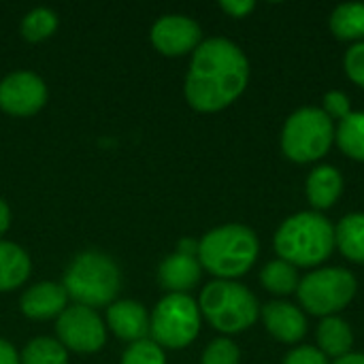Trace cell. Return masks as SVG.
I'll return each instance as SVG.
<instances>
[{
    "mask_svg": "<svg viewBox=\"0 0 364 364\" xmlns=\"http://www.w3.org/2000/svg\"><path fill=\"white\" fill-rule=\"evenodd\" d=\"M21 364H66L68 356H66V348L60 341H53L49 337H38L32 339L21 356H19Z\"/></svg>",
    "mask_w": 364,
    "mask_h": 364,
    "instance_id": "23",
    "label": "cell"
},
{
    "mask_svg": "<svg viewBox=\"0 0 364 364\" xmlns=\"http://www.w3.org/2000/svg\"><path fill=\"white\" fill-rule=\"evenodd\" d=\"M68 294L62 284L43 282L32 286L21 296V311L32 320H49L66 309Z\"/></svg>",
    "mask_w": 364,
    "mask_h": 364,
    "instance_id": "15",
    "label": "cell"
},
{
    "mask_svg": "<svg viewBox=\"0 0 364 364\" xmlns=\"http://www.w3.org/2000/svg\"><path fill=\"white\" fill-rule=\"evenodd\" d=\"M47 100V85L34 73H11L0 83V109L9 115L26 117L43 109Z\"/></svg>",
    "mask_w": 364,
    "mask_h": 364,
    "instance_id": "10",
    "label": "cell"
},
{
    "mask_svg": "<svg viewBox=\"0 0 364 364\" xmlns=\"http://www.w3.org/2000/svg\"><path fill=\"white\" fill-rule=\"evenodd\" d=\"M284 364H328V358L320 350H316L311 346H303V348H296L294 352H290Z\"/></svg>",
    "mask_w": 364,
    "mask_h": 364,
    "instance_id": "29",
    "label": "cell"
},
{
    "mask_svg": "<svg viewBox=\"0 0 364 364\" xmlns=\"http://www.w3.org/2000/svg\"><path fill=\"white\" fill-rule=\"evenodd\" d=\"M333 139V119L322 109L305 107L288 117L282 132V149L290 160L307 164L326 156Z\"/></svg>",
    "mask_w": 364,
    "mask_h": 364,
    "instance_id": "6",
    "label": "cell"
},
{
    "mask_svg": "<svg viewBox=\"0 0 364 364\" xmlns=\"http://www.w3.org/2000/svg\"><path fill=\"white\" fill-rule=\"evenodd\" d=\"M356 277L346 269H320L299 284V301L314 316H333L350 305L356 294Z\"/></svg>",
    "mask_w": 364,
    "mask_h": 364,
    "instance_id": "8",
    "label": "cell"
},
{
    "mask_svg": "<svg viewBox=\"0 0 364 364\" xmlns=\"http://www.w3.org/2000/svg\"><path fill=\"white\" fill-rule=\"evenodd\" d=\"M198 309L209 324L222 333H241L250 328L260 314L256 296L241 284L218 279L200 292Z\"/></svg>",
    "mask_w": 364,
    "mask_h": 364,
    "instance_id": "5",
    "label": "cell"
},
{
    "mask_svg": "<svg viewBox=\"0 0 364 364\" xmlns=\"http://www.w3.org/2000/svg\"><path fill=\"white\" fill-rule=\"evenodd\" d=\"M333 247L335 230L331 222L316 211L288 218L275 235V252L292 267H316L331 256Z\"/></svg>",
    "mask_w": 364,
    "mask_h": 364,
    "instance_id": "2",
    "label": "cell"
},
{
    "mask_svg": "<svg viewBox=\"0 0 364 364\" xmlns=\"http://www.w3.org/2000/svg\"><path fill=\"white\" fill-rule=\"evenodd\" d=\"M58 28V15L49 9H32L26 13L21 21V34L30 43H38L47 36H51Z\"/></svg>",
    "mask_w": 364,
    "mask_h": 364,
    "instance_id": "24",
    "label": "cell"
},
{
    "mask_svg": "<svg viewBox=\"0 0 364 364\" xmlns=\"http://www.w3.org/2000/svg\"><path fill=\"white\" fill-rule=\"evenodd\" d=\"M9 224H11V211H9V205L0 198V237L6 232Z\"/></svg>",
    "mask_w": 364,
    "mask_h": 364,
    "instance_id": "32",
    "label": "cell"
},
{
    "mask_svg": "<svg viewBox=\"0 0 364 364\" xmlns=\"http://www.w3.org/2000/svg\"><path fill=\"white\" fill-rule=\"evenodd\" d=\"M331 30L341 41L364 38V4L350 2L337 6L331 15Z\"/></svg>",
    "mask_w": 364,
    "mask_h": 364,
    "instance_id": "20",
    "label": "cell"
},
{
    "mask_svg": "<svg viewBox=\"0 0 364 364\" xmlns=\"http://www.w3.org/2000/svg\"><path fill=\"white\" fill-rule=\"evenodd\" d=\"M122 364H166V360H164L162 348H160L156 341L143 339V341L132 343V346L124 352Z\"/></svg>",
    "mask_w": 364,
    "mask_h": 364,
    "instance_id": "25",
    "label": "cell"
},
{
    "mask_svg": "<svg viewBox=\"0 0 364 364\" xmlns=\"http://www.w3.org/2000/svg\"><path fill=\"white\" fill-rule=\"evenodd\" d=\"M200 331V309L188 294L164 296L149 318V335L158 346L179 350L190 346Z\"/></svg>",
    "mask_w": 364,
    "mask_h": 364,
    "instance_id": "7",
    "label": "cell"
},
{
    "mask_svg": "<svg viewBox=\"0 0 364 364\" xmlns=\"http://www.w3.org/2000/svg\"><path fill=\"white\" fill-rule=\"evenodd\" d=\"M343 192V177L335 166H318L307 177V198L316 209H328Z\"/></svg>",
    "mask_w": 364,
    "mask_h": 364,
    "instance_id": "16",
    "label": "cell"
},
{
    "mask_svg": "<svg viewBox=\"0 0 364 364\" xmlns=\"http://www.w3.org/2000/svg\"><path fill=\"white\" fill-rule=\"evenodd\" d=\"M55 331H58L60 343L79 354L98 352L107 341L102 320L98 318L94 309L83 307V305L66 307L58 316Z\"/></svg>",
    "mask_w": 364,
    "mask_h": 364,
    "instance_id": "9",
    "label": "cell"
},
{
    "mask_svg": "<svg viewBox=\"0 0 364 364\" xmlns=\"http://www.w3.org/2000/svg\"><path fill=\"white\" fill-rule=\"evenodd\" d=\"M0 364H21L15 348L4 339H0Z\"/></svg>",
    "mask_w": 364,
    "mask_h": 364,
    "instance_id": "31",
    "label": "cell"
},
{
    "mask_svg": "<svg viewBox=\"0 0 364 364\" xmlns=\"http://www.w3.org/2000/svg\"><path fill=\"white\" fill-rule=\"evenodd\" d=\"M109 328L124 341L136 343L149 335V316L145 307L136 301H117L107 309Z\"/></svg>",
    "mask_w": 364,
    "mask_h": 364,
    "instance_id": "12",
    "label": "cell"
},
{
    "mask_svg": "<svg viewBox=\"0 0 364 364\" xmlns=\"http://www.w3.org/2000/svg\"><path fill=\"white\" fill-rule=\"evenodd\" d=\"M220 6L232 17H243L254 9V2L252 0H224Z\"/></svg>",
    "mask_w": 364,
    "mask_h": 364,
    "instance_id": "30",
    "label": "cell"
},
{
    "mask_svg": "<svg viewBox=\"0 0 364 364\" xmlns=\"http://www.w3.org/2000/svg\"><path fill=\"white\" fill-rule=\"evenodd\" d=\"M260 282H262V286H264L269 292L282 294V296L292 294V292L299 288V284H301V282H299L296 267H292L290 262H286V260H282V258L269 262V264L262 269Z\"/></svg>",
    "mask_w": 364,
    "mask_h": 364,
    "instance_id": "21",
    "label": "cell"
},
{
    "mask_svg": "<svg viewBox=\"0 0 364 364\" xmlns=\"http://www.w3.org/2000/svg\"><path fill=\"white\" fill-rule=\"evenodd\" d=\"M200 262L194 258V254L177 252L162 260L158 269V279L162 288H166L171 294H186L200 282Z\"/></svg>",
    "mask_w": 364,
    "mask_h": 364,
    "instance_id": "14",
    "label": "cell"
},
{
    "mask_svg": "<svg viewBox=\"0 0 364 364\" xmlns=\"http://www.w3.org/2000/svg\"><path fill=\"white\" fill-rule=\"evenodd\" d=\"M119 284V269L109 256L100 252H83L66 269L62 286L77 305L92 309L113 303Z\"/></svg>",
    "mask_w": 364,
    "mask_h": 364,
    "instance_id": "4",
    "label": "cell"
},
{
    "mask_svg": "<svg viewBox=\"0 0 364 364\" xmlns=\"http://www.w3.org/2000/svg\"><path fill=\"white\" fill-rule=\"evenodd\" d=\"M151 43L164 55H183L200 45V26L186 15H164L151 28Z\"/></svg>",
    "mask_w": 364,
    "mask_h": 364,
    "instance_id": "11",
    "label": "cell"
},
{
    "mask_svg": "<svg viewBox=\"0 0 364 364\" xmlns=\"http://www.w3.org/2000/svg\"><path fill=\"white\" fill-rule=\"evenodd\" d=\"M324 113L333 119H346L350 111V98L343 92H328L324 96Z\"/></svg>",
    "mask_w": 364,
    "mask_h": 364,
    "instance_id": "28",
    "label": "cell"
},
{
    "mask_svg": "<svg viewBox=\"0 0 364 364\" xmlns=\"http://www.w3.org/2000/svg\"><path fill=\"white\" fill-rule=\"evenodd\" d=\"M267 331L284 343H296L307 333V320L301 314L299 307L284 303V301H271L264 305L262 311Z\"/></svg>",
    "mask_w": 364,
    "mask_h": 364,
    "instance_id": "13",
    "label": "cell"
},
{
    "mask_svg": "<svg viewBox=\"0 0 364 364\" xmlns=\"http://www.w3.org/2000/svg\"><path fill=\"white\" fill-rule=\"evenodd\" d=\"M239 348L230 339H215L203 352V364H239Z\"/></svg>",
    "mask_w": 364,
    "mask_h": 364,
    "instance_id": "26",
    "label": "cell"
},
{
    "mask_svg": "<svg viewBox=\"0 0 364 364\" xmlns=\"http://www.w3.org/2000/svg\"><path fill=\"white\" fill-rule=\"evenodd\" d=\"M346 73L356 85L364 87V41L350 47L346 53Z\"/></svg>",
    "mask_w": 364,
    "mask_h": 364,
    "instance_id": "27",
    "label": "cell"
},
{
    "mask_svg": "<svg viewBox=\"0 0 364 364\" xmlns=\"http://www.w3.org/2000/svg\"><path fill=\"white\" fill-rule=\"evenodd\" d=\"M198 262L220 279L241 277L258 256L256 235L241 224H226L207 232L198 243Z\"/></svg>",
    "mask_w": 364,
    "mask_h": 364,
    "instance_id": "3",
    "label": "cell"
},
{
    "mask_svg": "<svg viewBox=\"0 0 364 364\" xmlns=\"http://www.w3.org/2000/svg\"><path fill=\"white\" fill-rule=\"evenodd\" d=\"M250 79L245 53L228 38H209L192 55L186 77V98L192 109L213 113L235 102Z\"/></svg>",
    "mask_w": 364,
    "mask_h": 364,
    "instance_id": "1",
    "label": "cell"
},
{
    "mask_svg": "<svg viewBox=\"0 0 364 364\" xmlns=\"http://www.w3.org/2000/svg\"><path fill=\"white\" fill-rule=\"evenodd\" d=\"M318 343H320V352L326 358L328 356L331 358H343L352 350L354 335H352L350 326L346 324V320L328 316L318 326Z\"/></svg>",
    "mask_w": 364,
    "mask_h": 364,
    "instance_id": "17",
    "label": "cell"
},
{
    "mask_svg": "<svg viewBox=\"0 0 364 364\" xmlns=\"http://www.w3.org/2000/svg\"><path fill=\"white\" fill-rule=\"evenodd\" d=\"M335 364H364V354H346L343 358H337Z\"/></svg>",
    "mask_w": 364,
    "mask_h": 364,
    "instance_id": "33",
    "label": "cell"
},
{
    "mask_svg": "<svg viewBox=\"0 0 364 364\" xmlns=\"http://www.w3.org/2000/svg\"><path fill=\"white\" fill-rule=\"evenodd\" d=\"M335 136L346 156L364 162V113H350L341 119Z\"/></svg>",
    "mask_w": 364,
    "mask_h": 364,
    "instance_id": "22",
    "label": "cell"
},
{
    "mask_svg": "<svg viewBox=\"0 0 364 364\" xmlns=\"http://www.w3.org/2000/svg\"><path fill=\"white\" fill-rule=\"evenodd\" d=\"M335 245L341 254L352 260L364 264V213L346 215L335 228Z\"/></svg>",
    "mask_w": 364,
    "mask_h": 364,
    "instance_id": "19",
    "label": "cell"
},
{
    "mask_svg": "<svg viewBox=\"0 0 364 364\" xmlns=\"http://www.w3.org/2000/svg\"><path fill=\"white\" fill-rule=\"evenodd\" d=\"M30 275V258L15 243L0 241V292L21 286Z\"/></svg>",
    "mask_w": 364,
    "mask_h": 364,
    "instance_id": "18",
    "label": "cell"
}]
</instances>
